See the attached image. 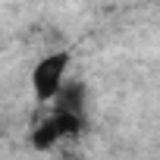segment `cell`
<instances>
[{
	"instance_id": "2",
	"label": "cell",
	"mask_w": 160,
	"mask_h": 160,
	"mask_svg": "<svg viewBox=\"0 0 160 160\" xmlns=\"http://www.w3.org/2000/svg\"><path fill=\"white\" fill-rule=\"evenodd\" d=\"M82 126H85L82 116H72V113L53 110L44 122L35 126V132H32V148H35V151H53V148H60L63 141L78 138Z\"/></svg>"
},
{
	"instance_id": "3",
	"label": "cell",
	"mask_w": 160,
	"mask_h": 160,
	"mask_svg": "<svg viewBox=\"0 0 160 160\" xmlns=\"http://www.w3.org/2000/svg\"><path fill=\"white\" fill-rule=\"evenodd\" d=\"M53 101H57V110H60V113L82 116V110H85V82H78V78L63 82V88H60V94H57Z\"/></svg>"
},
{
	"instance_id": "1",
	"label": "cell",
	"mask_w": 160,
	"mask_h": 160,
	"mask_svg": "<svg viewBox=\"0 0 160 160\" xmlns=\"http://www.w3.org/2000/svg\"><path fill=\"white\" fill-rule=\"evenodd\" d=\"M69 50H53V53H44L35 69H32V88H35V98L38 101H53L66 82V72H69Z\"/></svg>"
}]
</instances>
